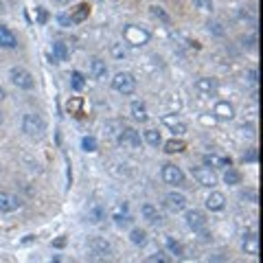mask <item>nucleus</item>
I'll return each mask as SVG.
<instances>
[{
  "mask_svg": "<svg viewBox=\"0 0 263 263\" xmlns=\"http://www.w3.org/2000/svg\"><path fill=\"white\" fill-rule=\"evenodd\" d=\"M123 38L132 46H145L152 35H149L147 29H141V27H136V25H127V27L123 29Z\"/></svg>",
  "mask_w": 263,
  "mask_h": 263,
  "instance_id": "f257e3e1",
  "label": "nucleus"
},
{
  "mask_svg": "<svg viewBox=\"0 0 263 263\" xmlns=\"http://www.w3.org/2000/svg\"><path fill=\"white\" fill-rule=\"evenodd\" d=\"M22 129H25L29 136H42L46 132V123L40 114L31 112V114H25V118H22Z\"/></svg>",
  "mask_w": 263,
  "mask_h": 263,
  "instance_id": "f03ea898",
  "label": "nucleus"
},
{
  "mask_svg": "<svg viewBox=\"0 0 263 263\" xmlns=\"http://www.w3.org/2000/svg\"><path fill=\"white\" fill-rule=\"evenodd\" d=\"M112 88L121 94H134L136 90V79L132 73H116L112 79Z\"/></svg>",
  "mask_w": 263,
  "mask_h": 263,
  "instance_id": "7ed1b4c3",
  "label": "nucleus"
},
{
  "mask_svg": "<svg viewBox=\"0 0 263 263\" xmlns=\"http://www.w3.org/2000/svg\"><path fill=\"white\" fill-rule=\"evenodd\" d=\"M191 176L197 180V184H202V187H208L213 189L215 184H217V176H215V171L211 167H191Z\"/></svg>",
  "mask_w": 263,
  "mask_h": 263,
  "instance_id": "20e7f679",
  "label": "nucleus"
},
{
  "mask_svg": "<svg viewBox=\"0 0 263 263\" xmlns=\"http://www.w3.org/2000/svg\"><path fill=\"white\" fill-rule=\"evenodd\" d=\"M116 143L127 149H139L141 147V134L134 127H123L116 136Z\"/></svg>",
  "mask_w": 263,
  "mask_h": 263,
  "instance_id": "39448f33",
  "label": "nucleus"
},
{
  "mask_svg": "<svg viewBox=\"0 0 263 263\" xmlns=\"http://www.w3.org/2000/svg\"><path fill=\"white\" fill-rule=\"evenodd\" d=\"M9 75H11V81H14L18 88H22V90H31V88L35 86L33 75L25 68H11Z\"/></svg>",
  "mask_w": 263,
  "mask_h": 263,
  "instance_id": "423d86ee",
  "label": "nucleus"
},
{
  "mask_svg": "<svg viewBox=\"0 0 263 263\" xmlns=\"http://www.w3.org/2000/svg\"><path fill=\"white\" fill-rule=\"evenodd\" d=\"M22 206V200L16 193H9V191H0V211L3 213H14Z\"/></svg>",
  "mask_w": 263,
  "mask_h": 263,
  "instance_id": "0eeeda50",
  "label": "nucleus"
},
{
  "mask_svg": "<svg viewBox=\"0 0 263 263\" xmlns=\"http://www.w3.org/2000/svg\"><path fill=\"white\" fill-rule=\"evenodd\" d=\"M163 180L167 184H173V187H180L184 182V173L180 167H176V165H165L163 167Z\"/></svg>",
  "mask_w": 263,
  "mask_h": 263,
  "instance_id": "6e6552de",
  "label": "nucleus"
},
{
  "mask_svg": "<svg viewBox=\"0 0 263 263\" xmlns=\"http://www.w3.org/2000/svg\"><path fill=\"white\" fill-rule=\"evenodd\" d=\"M165 206L169 208L171 213H182L184 208H187V197H184L182 193H176V191H173V193H169L165 197Z\"/></svg>",
  "mask_w": 263,
  "mask_h": 263,
  "instance_id": "1a4fd4ad",
  "label": "nucleus"
},
{
  "mask_svg": "<svg viewBox=\"0 0 263 263\" xmlns=\"http://www.w3.org/2000/svg\"><path fill=\"white\" fill-rule=\"evenodd\" d=\"M187 226L197 230V232H202L206 228V215L202 211H189L187 213Z\"/></svg>",
  "mask_w": 263,
  "mask_h": 263,
  "instance_id": "9d476101",
  "label": "nucleus"
},
{
  "mask_svg": "<svg viewBox=\"0 0 263 263\" xmlns=\"http://www.w3.org/2000/svg\"><path fill=\"white\" fill-rule=\"evenodd\" d=\"M88 248L92 250V254H99V256H110L112 254V246L105 241V239H99V237H92L88 241Z\"/></svg>",
  "mask_w": 263,
  "mask_h": 263,
  "instance_id": "9b49d317",
  "label": "nucleus"
},
{
  "mask_svg": "<svg viewBox=\"0 0 263 263\" xmlns=\"http://www.w3.org/2000/svg\"><path fill=\"white\" fill-rule=\"evenodd\" d=\"M213 114L217 116L219 121H230V118L235 116V105L228 103V101H219V103H215Z\"/></svg>",
  "mask_w": 263,
  "mask_h": 263,
  "instance_id": "f8f14e48",
  "label": "nucleus"
},
{
  "mask_svg": "<svg viewBox=\"0 0 263 263\" xmlns=\"http://www.w3.org/2000/svg\"><path fill=\"white\" fill-rule=\"evenodd\" d=\"M195 90L200 94H204V97H211L217 90V81L211 79V77H200V79L195 81Z\"/></svg>",
  "mask_w": 263,
  "mask_h": 263,
  "instance_id": "ddd939ff",
  "label": "nucleus"
},
{
  "mask_svg": "<svg viewBox=\"0 0 263 263\" xmlns=\"http://www.w3.org/2000/svg\"><path fill=\"white\" fill-rule=\"evenodd\" d=\"M204 165L211 167V169H224V167L228 169L232 163H230V158H226V156H215V154H211V156H204Z\"/></svg>",
  "mask_w": 263,
  "mask_h": 263,
  "instance_id": "4468645a",
  "label": "nucleus"
},
{
  "mask_svg": "<svg viewBox=\"0 0 263 263\" xmlns=\"http://www.w3.org/2000/svg\"><path fill=\"white\" fill-rule=\"evenodd\" d=\"M224 206H226V197H224V193H219V191H213V193L206 197V208H211V211H222Z\"/></svg>",
  "mask_w": 263,
  "mask_h": 263,
  "instance_id": "2eb2a0df",
  "label": "nucleus"
},
{
  "mask_svg": "<svg viewBox=\"0 0 263 263\" xmlns=\"http://www.w3.org/2000/svg\"><path fill=\"white\" fill-rule=\"evenodd\" d=\"M0 46H3V49H16V46H18L16 35L11 33L7 27H3V25H0Z\"/></svg>",
  "mask_w": 263,
  "mask_h": 263,
  "instance_id": "dca6fc26",
  "label": "nucleus"
},
{
  "mask_svg": "<svg viewBox=\"0 0 263 263\" xmlns=\"http://www.w3.org/2000/svg\"><path fill=\"white\" fill-rule=\"evenodd\" d=\"M90 73H92V77H94L97 81H103L105 77H107L105 62H101L99 57H94V59H92V64H90Z\"/></svg>",
  "mask_w": 263,
  "mask_h": 263,
  "instance_id": "f3484780",
  "label": "nucleus"
},
{
  "mask_svg": "<svg viewBox=\"0 0 263 263\" xmlns=\"http://www.w3.org/2000/svg\"><path fill=\"white\" fill-rule=\"evenodd\" d=\"M163 123L173 132V134H184V132H187V125H184L180 118H173L171 114H165L163 116Z\"/></svg>",
  "mask_w": 263,
  "mask_h": 263,
  "instance_id": "a211bd4d",
  "label": "nucleus"
},
{
  "mask_svg": "<svg viewBox=\"0 0 263 263\" xmlns=\"http://www.w3.org/2000/svg\"><path fill=\"white\" fill-rule=\"evenodd\" d=\"M129 110H132V116H134L136 121H141V123L147 121V105L143 103V101H134Z\"/></svg>",
  "mask_w": 263,
  "mask_h": 263,
  "instance_id": "6ab92c4d",
  "label": "nucleus"
},
{
  "mask_svg": "<svg viewBox=\"0 0 263 263\" xmlns=\"http://www.w3.org/2000/svg\"><path fill=\"white\" fill-rule=\"evenodd\" d=\"M114 222L118 226H125V224H129L132 222V215L127 211V204H118L116 206V211H114Z\"/></svg>",
  "mask_w": 263,
  "mask_h": 263,
  "instance_id": "aec40b11",
  "label": "nucleus"
},
{
  "mask_svg": "<svg viewBox=\"0 0 263 263\" xmlns=\"http://www.w3.org/2000/svg\"><path fill=\"white\" fill-rule=\"evenodd\" d=\"M141 213H143V217H145L149 224H156V222H160V213H158V208L154 206V204H143Z\"/></svg>",
  "mask_w": 263,
  "mask_h": 263,
  "instance_id": "412c9836",
  "label": "nucleus"
},
{
  "mask_svg": "<svg viewBox=\"0 0 263 263\" xmlns=\"http://www.w3.org/2000/svg\"><path fill=\"white\" fill-rule=\"evenodd\" d=\"M68 59V46L64 42H55L53 44V62H64Z\"/></svg>",
  "mask_w": 263,
  "mask_h": 263,
  "instance_id": "4be33fe9",
  "label": "nucleus"
},
{
  "mask_svg": "<svg viewBox=\"0 0 263 263\" xmlns=\"http://www.w3.org/2000/svg\"><path fill=\"white\" fill-rule=\"evenodd\" d=\"M243 250H246V254H252V256L259 254V239H256V235H248L243 239Z\"/></svg>",
  "mask_w": 263,
  "mask_h": 263,
  "instance_id": "5701e85b",
  "label": "nucleus"
},
{
  "mask_svg": "<svg viewBox=\"0 0 263 263\" xmlns=\"http://www.w3.org/2000/svg\"><path fill=\"white\" fill-rule=\"evenodd\" d=\"M224 182L230 184V187H235V184H241V173H239L237 169H232V167H228L224 173Z\"/></svg>",
  "mask_w": 263,
  "mask_h": 263,
  "instance_id": "b1692460",
  "label": "nucleus"
},
{
  "mask_svg": "<svg viewBox=\"0 0 263 263\" xmlns=\"http://www.w3.org/2000/svg\"><path fill=\"white\" fill-rule=\"evenodd\" d=\"M88 14H90V7H88V5H79V7L73 11L70 20H73V25H75V22H83L88 18Z\"/></svg>",
  "mask_w": 263,
  "mask_h": 263,
  "instance_id": "393cba45",
  "label": "nucleus"
},
{
  "mask_svg": "<svg viewBox=\"0 0 263 263\" xmlns=\"http://www.w3.org/2000/svg\"><path fill=\"white\" fill-rule=\"evenodd\" d=\"M184 149H187V143L180 141V139H178V141L171 139V141L165 145V152H167V154H178V152H184Z\"/></svg>",
  "mask_w": 263,
  "mask_h": 263,
  "instance_id": "a878e982",
  "label": "nucleus"
},
{
  "mask_svg": "<svg viewBox=\"0 0 263 263\" xmlns=\"http://www.w3.org/2000/svg\"><path fill=\"white\" fill-rule=\"evenodd\" d=\"M129 239H132V243L134 246H145V241H147V232L145 230H141V228H134L129 232Z\"/></svg>",
  "mask_w": 263,
  "mask_h": 263,
  "instance_id": "bb28decb",
  "label": "nucleus"
},
{
  "mask_svg": "<svg viewBox=\"0 0 263 263\" xmlns=\"http://www.w3.org/2000/svg\"><path fill=\"white\" fill-rule=\"evenodd\" d=\"M103 217H105V211L101 206H92L90 211H88V222L90 224H99Z\"/></svg>",
  "mask_w": 263,
  "mask_h": 263,
  "instance_id": "cd10ccee",
  "label": "nucleus"
},
{
  "mask_svg": "<svg viewBox=\"0 0 263 263\" xmlns=\"http://www.w3.org/2000/svg\"><path fill=\"white\" fill-rule=\"evenodd\" d=\"M167 248H169V252H171V254H176V256H182V254H184L182 243H180V241H176L173 237H167Z\"/></svg>",
  "mask_w": 263,
  "mask_h": 263,
  "instance_id": "c85d7f7f",
  "label": "nucleus"
},
{
  "mask_svg": "<svg viewBox=\"0 0 263 263\" xmlns=\"http://www.w3.org/2000/svg\"><path fill=\"white\" fill-rule=\"evenodd\" d=\"M145 141H147V145L158 147L160 145V132L158 129H145Z\"/></svg>",
  "mask_w": 263,
  "mask_h": 263,
  "instance_id": "c756f323",
  "label": "nucleus"
},
{
  "mask_svg": "<svg viewBox=\"0 0 263 263\" xmlns=\"http://www.w3.org/2000/svg\"><path fill=\"white\" fill-rule=\"evenodd\" d=\"M81 147H83V152H97V139L94 136H83Z\"/></svg>",
  "mask_w": 263,
  "mask_h": 263,
  "instance_id": "7c9ffc66",
  "label": "nucleus"
},
{
  "mask_svg": "<svg viewBox=\"0 0 263 263\" xmlns=\"http://www.w3.org/2000/svg\"><path fill=\"white\" fill-rule=\"evenodd\" d=\"M149 11H152L154 18H158V20H163L165 25H169V16L163 11V7H156V5H154V7H149Z\"/></svg>",
  "mask_w": 263,
  "mask_h": 263,
  "instance_id": "2f4dec72",
  "label": "nucleus"
},
{
  "mask_svg": "<svg viewBox=\"0 0 263 263\" xmlns=\"http://www.w3.org/2000/svg\"><path fill=\"white\" fill-rule=\"evenodd\" d=\"M193 7L200 11H213V0H193Z\"/></svg>",
  "mask_w": 263,
  "mask_h": 263,
  "instance_id": "473e14b6",
  "label": "nucleus"
},
{
  "mask_svg": "<svg viewBox=\"0 0 263 263\" xmlns=\"http://www.w3.org/2000/svg\"><path fill=\"white\" fill-rule=\"evenodd\" d=\"M147 263H171L169 256H167L165 252H156V254H149Z\"/></svg>",
  "mask_w": 263,
  "mask_h": 263,
  "instance_id": "72a5a7b5",
  "label": "nucleus"
},
{
  "mask_svg": "<svg viewBox=\"0 0 263 263\" xmlns=\"http://www.w3.org/2000/svg\"><path fill=\"white\" fill-rule=\"evenodd\" d=\"M70 77H73V88H75V90H81L83 83H86V81H83V75L79 73V70H75Z\"/></svg>",
  "mask_w": 263,
  "mask_h": 263,
  "instance_id": "f704fd0d",
  "label": "nucleus"
},
{
  "mask_svg": "<svg viewBox=\"0 0 263 263\" xmlns=\"http://www.w3.org/2000/svg\"><path fill=\"white\" fill-rule=\"evenodd\" d=\"M112 55H114L116 59H123L127 53H125V49H123V44H112Z\"/></svg>",
  "mask_w": 263,
  "mask_h": 263,
  "instance_id": "c9c22d12",
  "label": "nucleus"
},
{
  "mask_svg": "<svg viewBox=\"0 0 263 263\" xmlns=\"http://www.w3.org/2000/svg\"><path fill=\"white\" fill-rule=\"evenodd\" d=\"M57 20H59V25H62V27H70V25H73L70 16H66V14H59V16H57Z\"/></svg>",
  "mask_w": 263,
  "mask_h": 263,
  "instance_id": "e433bc0d",
  "label": "nucleus"
},
{
  "mask_svg": "<svg viewBox=\"0 0 263 263\" xmlns=\"http://www.w3.org/2000/svg\"><path fill=\"white\" fill-rule=\"evenodd\" d=\"M208 31H213L215 35H224V29L219 22H213V25H208Z\"/></svg>",
  "mask_w": 263,
  "mask_h": 263,
  "instance_id": "4c0bfd02",
  "label": "nucleus"
},
{
  "mask_svg": "<svg viewBox=\"0 0 263 263\" xmlns=\"http://www.w3.org/2000/svg\"><path fill=\"white\" fill-rule=\"evenodd\" d=\"M256 160V149H250L248 154H243V163H254Z\"/></svg>",
  "mask_w": 263,
  "mask_h": 263,
  "instance_id": "58836bf2",
  "label": "nucleus"
},
{
  "mask_svg": "<svg viewBox=\"0 0 263 263\" xmlns=\"http://www.w3.org/2000/svg\"><path fill=\"white\" fill-rule=\"evenodd\" d=\"M256 77H259V73H256V68H250V70H248V81L256 83Z\"/></svg>",
  "mask_w": 263,
  "mask_h": 263,
  "instance_id": "ea45409f",
  "label": "nucleus"
},
{
  "mask_svg": "<svg viewBox=\"0 0 263 263\" xmlns=\"http://www.w3.org/2000/svg\"><path fill=\"white\" fill-rule=\"evenodd\" d=\"M38 20L40 22H46V11L42 9V7H38Z\"/></svg>",
  "mask_w": 263,
  "mask_h": 263,
  "instance_id": "a19ab883",
  "label": "nucleus"
},
{
  "mask_svg": "<svg viewBox=\"0 0 263 263\" xmlns=\"http://www.w3.org/2000/svg\"><path fill=\"white\" fill-rule=\"evenodd\" d=\"M5 97H7V92H5V88H3V86H0V101H3Z\"/></svg>",
  "mask_w": 263,
  "mask_h": 263,
  "instance_id": "79ce46f5",
  "label": "nucleus"
},
{
  "mask_svg": "<svg viewBox=\"0 0 263 263\" xmlns=\"http://www.w3.org/2000/svg\"><path fill=\"white\" fill-rule=\"evenodd\" d=\"M59 3H70V0H59Z\"/></svg>",
  "mask_w": 263,
  "mask_h": 263,
  "instance_id": "37998d69",
  "label": "nucleus"
},
{
  "mask_svg": "<svg viewBox=\"0 0 263 263\" xmlns=\"http://www.w3.org/2000/svg\"><path fill=\"white\" fill-rule=\"evenodd\" d=\"M0 9H3V0H0Z\"/></svg>",
  "mask_w": 263,
  "mask_h": 263,
  "instance_id": "c03bdc74",
  "label": "nucleus"
}]
</instances>
